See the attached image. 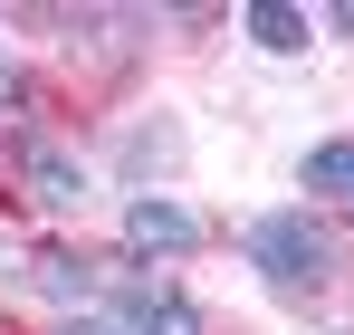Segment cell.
Instances as JSON below:
<instances>
[{
  "label": "cell",
  "mask_w": 354,
  "mask_h": 335,
  "mask_svg": "<svg viewBox=\"0 0 354 335\" xmlns=\"http://www.w3.org/2000/svg\"><path fill=\"white\" fill-rule=\"evenodd\" d=\"M211 239V221L192 211V201H173V192H134L124 201V249L144 259V249H163V259H182V249H201Z\"/></svg>",
  "instance_id": "cell-2"
},
{
  "label": "cell",
  "mask_w": 354,
  "mask_h": 335,
  "mask_svg": "<svg viewBox=\"0 0 354 335\" xmlns=\"http://www.w3.org/2000/svg\"><path fill=\"white\" fill-rule=\"evenodd\" d=\"M249 269L278 287V297H297V307H306V297H326V287H335V269H345V259H335V230L297 201V211L249 221Z\"/></svg>",
  "instance_id": "cell-1"
},
{
  "label": "cell",
  "mask_w": 354,
  "mask_h": 335,
  "mask_svg": "<svg viewBox=\"0 0 354 335\" xmlns=\"http://www.w3.org/2000/svg\"><path fill=\"white\" fill-rule=\"evenodd\" d=\"M249 39H259L268 57H297V48H306V10H288V0H259V10H249Z\"/></svg>",
  "instance_id": "cell-6"
},
{
  "label": "cell",
  "mask_w": 354,
  "mask_h": 335,
  "mask_svg": "<svg viewBox=\"0 0 354 335\" xmlns=\"http://www.w3.org/2000/svg\"><path fill=\"white\" fill-rule=\"evenodd\" d=\"M19 182H29V201H39V211H77V201H86V163H77L67 144H48V134H29V144H19Z\"/></svg>",
  "instance_id": "cell-4"
},
{
  "label": "cell",
  "mask_w": 354,
  "mask_h": 335,
  "mask_svg": "<svg viewBox=\"0 0 354 335\" xmlns=\"http://www.w3.org/2000/svg\"><path fill=\"white\" fill-rule=\"evenodd\" d=\"M297 192H316V201H335V211H354V134H335V144H316V154L297 163Z\"/></svg>",
  "instance_id": "cell-5"
},
{
  "label": "cell",
  "mask_w": 354,
  "mask_h": 335,
  "mask_svg": "<svg viewBox=\"0 0 354 335\" xmlns=\"http://www.w3.org/2000/svg\"><path fill=\"white\" fill-rule=\"evenodd\" d=\"M106 278H115V259L67 249V239H48V249L29 259V287H39V297H58L67 316H77V307H96V297H106Z\"/></svg>",
  "instance_id": "cell-3"
},
{
  "label": "cell",
  "mask_w": 354,
  "mask_h": 335,
  "mask_svg": "<svg viewBox=\"0 0 354 335\" xmlns=\"http://www.w3.org/2000/svg\"><path fill=\"white\" fill-rule=\"evenodd\" d=\"M58 335H115V316H106V307H77V316H67Z\"/></svg>",
  "instance_id": "cell-8"
},
{
  "label": "cell",
  "mask_w": 354,
  "mask_h": 335,
  "mask_svg": "<svg viewBox=\"0 0 354 335\" xmlns=\"http://www.w3.org/2000/svg\"><path fill=\"white\" fill-rule=\"evenodd\" d=\"M10 77H19V67H10V48H0V87H10Z\"/></svg>",
  "instance_id": "cell-10"
},
{
  "label": "cell",
  "mask_w": 354,
  "mask_h": 335,
  "mask_svg": "<svg viewBox=\"0 0 354 335\" xmlns=\"http://www.w3.org/2000/svg\"><path fill=\"white\" fill-rule=\"evenodd\" d=\"M326 29H335V39H354V0H335V10H326Z\"/></svg>",
  "instance_id": "cell-9"
},
{
  "label": "cell",
  "mask_w": 354,
  "mask_h": 335,
  "mask_svg": "<svg viewBox=\"0 0 354 335\" xmlns=\"http://www.w3.org/2000/svg\"><path fill=\"white\" fill-rule=\"evenodd\" d=\"M173 154H182V134H134V144H124L134 172H144V163H173Z\"/></svg>",
  "instance_id": "cell-7"
}]
</instances>
